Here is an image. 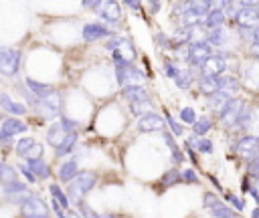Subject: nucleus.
I'll return each instance as SVG.
<instances>
[{"label":"nucleus","mask_w":259,"mask_h":218,"mask_svg":"<svg viewBox=\"0 0 259 218\" xmlns=\"http://www.w3.org/2000/svg\"><path fill=\"white\" fill-rule=\"evenodd\" d=\"M121 97L130 103V111L136 117H142L152 107V95L142 85H125V87H121Z\"/></svg>","instance_id":"nucleus-1"},{"label":"nucleus","mask_w":259,"mask_h":218,"mask_svg":"<svg viewBox=\"0 0 259 218\" xmlns=\"http://www.w3.org/2000/svg\"><path fill=\"white\" fill-rule=\"evenodd\" d=\"M259 2L255 0H241L237 2V12L233 16L237 28L245 30H255L259 26Z\"/></svg>","instance_id":"nucleus-2"},{"label":"nucleus","mask_w":259,"mask_h":218,"mask_svg":"<svg viewBox=\"0 0 259 218\" xmlns=\"http://www.w3.org/2000/svg\"><path fill=\"white\" fill-rule=\"evenodd\" d=\"M95 182H97V174H93V172H81V174L69 184V188H67L69 200L75 202V204L83 202V198L93 190Z\"/></svg>","instance_id":"nucleus-3"},{"label":"nucleus","mask_w":259,"mask_h":218,"mask_svg":"<svg viewBox=\"0 0 259 218\" xmlns=\"http://www.w3.org/2000/svg\"><path fill=\"white\" fill-rule=\"evenodd\" d=\"M214 54V50H212V46L206 42V38L204 40H192V42H188V46H186V63H188V67L190 69H200L210 57Z\"/></svg>","instance_id":"nucleus-4"},{"label":"nucleus","mask_w":259,"mask_h":218,"mask_svg":"<svg viewBox=\"0 0 259 218\" xmlns=\"http://www.w3.org/2000/svg\"><path fill=\"white\" fill-rule=\"evenodd\" d=\"M113 73H115V81L119 87L140 85V81L146 79V73L140 67H136L134 63H117V65H113Z\"/></svg>","instance_id":"nucleus-5"},{"label":"nucleus","mask_w":259,"mask_h":218,"mask_svg":"<svg viewBox=\"0 0 259 218\" xmlns=\"http://www.w3.org/2000/svg\"><path fill=\"white\" fill-rule=\"evenodd\" d=\"M233 151L239 155V157H243V159H251V157H255L257 155V151H259V135H249V133H243L237 141H235V145H233Z\"/></svg>","instance_id":"nucleus-6"},{"label":"nucleus","mask_w":259,"mask_h":218,"mask_svg":"<svg viewBox=\"0 0 259 218\" xmlns=\"http://www.w3.org/2000/svg\"><path fill=\"white\" fill-rule=\"evenodd\" d=\"M243 107H245V103H243L241 97L229 99V103H227V105L223 107V111L219 113V121L223 123V127H235V125H237V119H239V115H241V111H243Z\"/></svg>","instance_id":"nucleus-7"},{"label":"nucleus","mask_w":259,"mask_h":218,"mask_svg":"<svg viewBox=\"0 0 259 218\" xmlns=\"http://www.w3.org/2000/svg\"><path fill=\"white\" fill-rule=\"evenodd\" d=\"M227 71V57L223 52H214L202 67H200V77H208V79H219L221 75H225Z\"/></svg>","instance_id":"nucleus-8"},{"label":"nucleus","mask_w":259,"mask_h":218,"mask_svg":"<svg viewBox=\"0 0 259 218\" xmlns=\"http://www.w3.org/2000/svg\"><path fill=\"white\" fill-rule=\"evenodd\" d=\"M164 127H166V121L162 119V115H158L154 111H148L142 117H138V131H142V133L164 131Z\"/></svg>","instance_id":"nucleus-9"},{"label":"nucleus","mask_w":259,"mask_h":218,"mask_svg":"<svg viewBox=\"0 0 259 218\" xmlns=\"http://www.w3.org/2000/svg\"><path fill=\"white\" fill-rule=\"evenodd\" d=\"M111 34H113L111 28L101 24V22H89L81 30V36H83L85 42H95V40H101V38H109Z\"/></svg>","instance_id":"nucleus-10"},{"label":"nucleus","mask_w":259,"mask_h":218,"mask_svg":"<svg viewBox=\"0 0 259 218\" xmlns=\"http://www.w3.org/2000/svg\"><path fill=\"white\" fill-rule=\"evenodd\" d=\"M22 216L24 218H51L49 208L36 196H28V200L22 204Z\"/></svg>","instance_id":"nucleus-11"},{"label":"nucleus","mask_w":259,"mask_h":218,"mask_svg":"<svg viewBox=\"0 0 259 218\" xmlns=\"http://www.w3.org/2000/svg\"><path fill=\"white\" fill-rule=\"evenodd\" d=\"M97 14L107 24H115L121 18V4L119 2H113V0H105V2H101V8L97 10Z\"/></svg>","instance_id":"nucleus-12"},{"label":"nucleus","mask_w":259,"mask_h":218,"mask_svg":"<svg viewBox=\"0 0 259 218\" xmlns=\"http://www.w3.org/2000/svg\"><path fill=\"white\" fill-rule=\"evenodd\" d=\"M225 22H227L225 12L221 10V6H214L212 10L206 12V16H204V20H202V28L208 32V30H214V28H223Z\"/></svg>","instance_id":"nucleus-13"},{"label":"nucleus","mask_w":259,"mask_h":218,"mask_svg":"<svg viewBox=\"0 0 259 218\" xmlns=\"http://www.w3.org/2000/svg\"><path fill=\"white\" fill-rule=\"evenodd\" d=\"M206 42L214 48H225V46H229V42H231V32L227 30V26H223V28H214V30H208L206 32Z\"/></svg>","instance_id":"nucleus-14"},{"label":"nucleus","mask_w":259,"mask_h":218,"mask_svg":"<svg viewBox=\"0 0 259 218\" xmlns=\"http://www.w3.org/2000/svg\"><path fill=\"white\" fill-rule=\"evenodd\" d=\"M162 139H164V143H166L168 149H170V159H172V164H174V166H180V164L184 161V151L178 147L174 135H172L170 131L164 129V131H162Z\"/></svg>","instance_id":"nucleus-15"},{"label":"nucleus","mask_w":259,"mask_h":218,"mask_svg":"<svg viewBox=\"0 0 259 218\" xmlns=\"http://www.w3.org/2000/svg\"><path fill=\"white\" fill-rule=\"evenodd\" d=\"M217 89H219L221 93L233 97V95L241 89V83H239V79L233 77V75H221V77L217 79Z\"/></svg>","instance_id":"nucleus-16"},{"label":"nucleus","mask_w":259,"mask_h":218,"mask_svg":"<svg viewBox=\"0 0 259 218\" xmlns=\"http://www.w3.org/2000/svg\"><path fill=\"white\" fill-rule=\"evenodd\" d=\"M79 174H81V172H79V164H77V159H67L65 164L59 166V172H57L59 180H61V182H67V184H71Z\"/></svg>","instance_id":"nucleus-17"},{"label":"nucleus","mask_w":259,"mask_h":218,"mask_svg":"<svg viewBox=\"0 0 259 218\" xmlns=\"http://www.w3.org/2000/svg\"><path fill=\"white\" fill-rule=\"evenodd\" d=\"M178 184H182V174H180L176 168H172V170H166V172L160 176V180H158V186H160L162 190L174 188V186H178Z\"/></svg>","instance_id":"nucleus-18"},{"label":"nucleus","mask_w":259,"mask_h":218,"mask_svg":"<svg viewBox=\"0 0 259 218\" xmlns=\"http://www.w3.org/2000/svg\"><path fill=\"white\" fill-rule=\"evenodd\" d=\"M67 135H69V133L63 129V125H61V123H53V125L49 127L47 139H49V143H51V145L57 149V147H59V145L65 141V137H67Z\"/></svg>","instance_id":"nucleus-19"},{"label":"nucleus","mask_w":259,"mask_h":218,"mask_svg":"<svg viewBox=\"0 0 259 218\" xmlns=\"http://www.w3.org/2000/svg\"><path fill=\"white\" fill-rule=\"evenodd\" d=\"M26 166L30 168V172L34 174V178H36V180H47V178L51 176L49 166L45 164V159H42V157H36V159H26Z\"/></svg>","instance_id":"nucleus-20"},{"label":"nucleus","mask_w":259,"mask_h":218,"mask_svg":"<svg viewBox=\"0 0 259 218\" xmlns=\"http://www.w3.org/2000/svg\"><path fill=\"white\" fill-rule=\"evenodd\" d=\"M186 143L198 153H212V149H214V145H212V141L208 137H194L192 135L190 139H186Z\"/></svg>","instance_id":"nucleus-21"},{"label":"nucleus","mask_w":259,"mask_h":218,"mask_svg":"<svg viewBox=\"0 0 259 218\" xmlns=\"http://www.w3.org/2000/svg\"><path fill=\"white\" fill-rule=\"evenodd\" d=\"M192 81H194V71H192L190 67H186V69H180V75L174 79V85H176L178 89L186 91V89L192 87Z\"/></svg>","instance_id":"nucleus-22"},{"label":"nucleus","mask_w":259,"mask_h":218,"mask_svg":"<svg viewBox=\"0 0 259 218\" xmlns=\"http://www.w3.org/2000/svg\"><path fill=\"white\" fill-rule=\"evenodd\" d=\"M229 99H233V97H229V95H225V93H221V91H217L214 95H210L208 97V109L212 111V113H221L223 111V107L229 103Z\"/></svg>","instance_id":"nucleus-23"},{"label":"nucleus","mask_w":259,"mask_h":218,"mask_svg":"<svg viewBox=\"0 0 259 218\" xmlns=\"http://www.w3.org/2000/svg\"><path fill=\"white\" fill-rule=\"evenodd\" d=\"M196 83H198V91L204 95V97H210L214 95L219 89H217V79H208V77H196Z\"/></svg>","instance_id":"nucleus-24"},{"label":"nucleus","mask_w":259,"mask_h":218,"mask_svg":"<svg viewBox=\"0 0 259 218\" xmlns=\"http://www.w3.org/2000/svg\"><path fill=\"white\" fill-rule=\"evenodd\" d=\"M210 127H212V119L210 117H198L196 121H194V125H192V135L194 137H204L208 131H210Z\"/></svg>","instance_id":"nucleus-25"},{"label":"nucleus","mask_w":259,"mask_h":218,"mask_svg":"<svg viewBox=\"0 0 259 218\" xmlns=\"http://www.w3.org/2000/svg\"><path fill=\"white\" fill-rule=\"evenodd\" d=\"M49 192H51L53 200H57V202H59V206H61V208L69 210V206H71V200H69L67 192H65V190H61V186H57V184H51V186H49Z\"/></svg>","instance_id":"nucleus-26"},{"label":"nucleus","mask_w":259,"mask_h":218,"mask_svg":"<svg viewBox=\"0 0 259 218\" xmlns=\"http://www.w3.org/2000/svg\"><path fill=\"white\" fill-rule=\"evenodd\" d=\"M0 105H2V109L10 111V113H14V115H22V113L26 111V107H24L22 103H14L6 93H0Z\"/></svg>","instance_id":"nucleus-27"},{"label":"nucleus","mask_w":259,"mask_h":218,"mask_svg":"<svg viewBox=\"0 0 259 218\" xmlns=\"http://www.w3.org/2000/svg\"><path fill=\"white\" fill-rule=\"evenodd\" d=\"M20 131H26V123H22V121H18V119H6V121L2 123V133H4L6 137H10V135H14V133H20Z\"/></svg>","instance_id":"nucleus-28"},{"label":"nucleus","mask_w":259,"mask_h":218,"mask_svg":"<svg viewBox=\"0 0 259 218\" xmlns=\"http://www.w3.org/2000/svg\"><path fill=\"white\" fill-rule=\"evenodd\" d=\"M164 121H166V125H168V131L174 135V137H182V133H184V125L182 123H178V119L172 115V113H164Z\"/></svg>","instance_id":"nucleus-29"},{"label":"nucleus","mask_w":259,"mask_h":218,"mask_svg":"<svg viewBox=\"0 0 259 218\" xmlns=\"http://www.w3.org/2000/svg\"><path fill=\"white\" fill-rule=\"evenodd\" d=\"M77 145V133H69L67 137H65V141L55 149V153H57V157H63V155H67V153H71L73 151V147Z\"/></svg>","instance_id":"nucleus-30"},{"label":"nucleus","mask_w":259,"mask_h":218,"mask_svg":"<svg viewBox=\"0 0 259 218\" xmlns=\"http://www.w3.org/2000/svg\"><path fill=\"white\" fill-rule=\"evenodd\" d=\"M225 202L214 194V192H204L202 194V208L204 210H208V212H212V210H217L219 206H223Z\"/></svg>","instance_id":"nucleus-31"},{"label":"nucleus","mask_w":259,"mask_h":218,"mask_svg":"<svg viewBox=\"0 0 259 218\" xmlns=\"http://www.w3.org/2000/svg\"><path fill=\"white\" fill-rule=\"evenodd\" d=\"M162 69H164V75H166L168 79H172V81L180 75V67H178V63L172 61V59H168V57L162 61Z\"/></svg>","instance_id":"nucleus-32"},{"label":"nucleus","mask_w":259,"mask_h":218,"mask_svg":"<svg viewBox=\"0 0 259 218\" xmlns=\"http://www.w3.org/2000/svg\"><path fill=\"white\" fill-rule=\"evenodd\" d=\"M225 202H227V206H231V208H233V210H237L239 214L245 210V198H239L237 194L227 192V194H225Z\"/></svg>","instance_id":"nucleus-33"},{"label":"nucleus","mask_w":259,"mask_h":218,"mask_svg":"<svg viewBox=\"0 0 259 218\" xmlns=\"http://www.w3.org/2000/svg\"><path fill=\"white\" fill-rule=\"evenodd\" d=\"M210 218H239V212H237V210H233L231 206L223 204V206H219L217 210H212V212H210Z\"/></svg>","instance_id":"nucleus-34"},{"label":"nucleus","mask_w":259,"mask_h":218,"mask_svg":"<svg viewBox=\"0 0 259 218\" xmlns=\"http://www.w3.org/2000/svg\"><path fill=\"white\" fill-rule=\"evenodd\" d=\"M178 119H180L182 123H186V125H194V121H196L198 117H196L194 107H182L180 113H178Z\"/></svg>","instance_id":"nucleus-35"},{"label":"nucleus","mask_w":259,"mask_h":218,"mask_svg":"<svg viewBox=\"0 0 259 218\" xmlns=\"http://www.w3.org/2000/svg\"><path fill=\"white\" fill-rule=\"evenodd\" d=\"M247 178L259 182V155H255L247 161Z\"/></svg>","instance_id":"nucleus-36"},{"label":"nucleus","mask_w":259,"mask_h":218,"mask_svg":"<svg viewBox=\"0 0 259 218\" xmlns=\"http://www.w3.org/2000/svg\"><path fill=\"white\" fill-rule=\"evenodd\" d=\"M154 40H156V46H158V50H170V44H172V36H168L166 32H156V34H154Z\"/></svg>","instance_id":"nucleus-37"},{"label":"nucleus","mask_w":259,"mask_h":218,"mask_svg":"<svg viewBox=\"0 0 259 218\" xmlns=\"http://www.w3.org/2000/svg\"><path fill=\"white\" fill-rule=\"evenodd\" d=\"M180 174H182V184H198V182H200V180H198V174H196L192 168H186V170H182Z\"/></svg>","instance_id":"nucleus-38"},{"label":"nucleus","mask_w":259,"mask_h":218,"mask_svg":"<svg viewBox=\"0 0 259 218\" xmlns=\"http://www.w3.org/2000/svg\"><path fill=\"white\" fill-rule=\"evenodd\" d=\"M219 6H221V10L225 12V16L229 18H233L235 16V12H237V2H233V0H225V2H219Z\"/></svg>","instance_id":"nucleus-39"},{"label":"nucleus","mask_w":259,"mask_h":218,"mask_svg":"<svg viewBox=\"0 0 259 218\" xmlns=\"http://www.w3.org/2000/svg\"><path fill=\"white\" fill-rule=\"evenodd\" d=\"M34 143H36V141H34L32 137H24V139H20V141L16 143V151H18L20 155H26V151H28Z\"/></svg>","instance_id":"nucleus-40"},{"label":"nucleus","mask_w":259,"mask_h":218,"mask_svg":"<svg viewBox=\"0 0 259 218\" xmlns=\"http://www.w3.org/2000/svg\"><path fill=\"white\" fill-rule=\"evenodd\" d=\"M77 206H79V214H81V218H97V216H99V214H97L89 204H85V202H79Z\"/></svg>","instance_id":"nucleus-41"},{"label":"nucleus","mask_w":259,"mask_h":218,"mask_svg":"<svg viewBox=\"0 0 259 218\" xmlns=\"http://www.w3.org/2000/svg\"><path fill=\"white\" fill-rule=\"evenodd\" d=\"M123 4H125L127 8H132L134 12H142V14H144V10H142V8H144V4H142V2H138V0H125Z\"/></svg>","instance_id":"nucleus-42"},{"label":"nucleus","mask_w":259,"mask_h":218,"mask_svg":"<svg viewBox=\"0 0 259 218\" xmlns=\"http://www.w3.org/2000/svg\"><path fill=\"white\" fill-rule=\"evenodd\" d=\"M186 8H188V2H174V4H172V10H174V14H178V16H182Z\"/></svg>","instance_id":"nucleus-43"},{"label":"nucleus","mask_w":259,"mask_h":218,"mask_svg":"<svg viewBox=\"0 0 259 218\" xmlns=\"http://www.w3.org/2000/svg\"><path fill=\"white\" fill-rule=\"evenodd\" d=\"M184 149H186V155H188V159H190V161H192V164L196 166V164H198V157H196V151H194V149H192V147H190L188 143H184Z\"/></svg>","instance_id":"nucleus-44"},{"label":"nucleus","mask_w":259,"mask_h":218,"mask_svg":"<svg viewBox=\"0 0 259 218\" xmlns=\"http://www.w3.org/2000/svg\"><path fill=\"white\" fill-rule=\"evenodd\" d=\"M18 170L22 172V176H24V178H26L28 182H36V178H34V174L30 172V168H28V166H20Z\"/></svg>","instance_id":"nucleus-45"},{"label":"nucleus","mask_w":259,"mask_h":218,"mask_svg":"<svg viewBox=\"0 0 259 218\" xmlns=\"http://www.w3.org/2000/svg\"><path fill=\"white\" fill-rule=\"evenodd\" d=\"M81 6L83 8H93L95 12L101 8V0H97V2H91V0H85V2H81Z\"/></svg>","instance_id":"nucleus-46"},{"label":"nucleus","mask_w":259,"mask_h":218,"mask_svg":"<svg viewBox=\"0 0 259 218\" xmlns=\"http://www.w3.org/2000/svg\"><path fill=\"white\" fill-rule=\"evenodd\" d=\"M148 8H150V14H158L160 8H162V4L156 2V0H152V2H148Z\"/></svg>","instance_id":"nucleus-47"},{"label":"nucleus","mask_w":259,"mask_h":218,"mask_svg":"<svg viewBox=\"0 0 259 218\" xmlns=\"http://www.w3.org/2000/svg\"><path fill=\"white\" fill-rule=\"evenodd\" d=\"M249 190H251V180L245 176V178H243V182H241V192H243V194H247Z\"/></svg>","instance_id":"nucleus-48"},{"label":"nucleus","mask_w":259,"mask_h":218,"mask_svg":"<svg viewBox=\"0 0 259 218\" xmlns=\"http://www.w3.org/2000/svg\"><path fill=\"white\" fill-rule=\"evenodd\" d=\"M249 50H251V57L259 61V42H253V44L249 46Z\"/></svg>","instance_id":"nucleus-49"},{"label":"nucleus","mask_w":259,"mask_h":218,"mask_svg":"<svg viewBox=\"0 0 259 218\" xmlns=\"http://www.w3.org/2000/svg\"><path fill=\"white\" fill-rule=\"evenodd\" d=\"M249 194H251V196H253V200L259 204V190H257V186H253V184H251V190H249Z\"/></svg>","instance_id":"nucleus-50"},{"label":"nucleus","mask_w":259,"mask_h":218,"mask_svg":"<svg viewBox=\"0 0 259 218\" xmlns=\"http://www.w3.org/2000/svg\"><path fill=\"white\" fill-rule=\"evenodd\" d=\"M253 42H259V26L253 30Z\"/></svg>","instance_id":"nucleus-51"},{"label":"nucleus","mask_w":259,"mask_h":218,"mask_svg":"<svg viewBox=\"0 0 259 218\" xmlns=\"http://www.w3.org/2000/svg\"><path fill=\"white\" fill-rule=\"evenodd\" d=\"M251 218H259V206L251 210Z\"/></svg>","instance_id":"nucleus-52"},{"label":"nucleus","mask_w":259,"mask_h":218,"mask_svg":"<svg viewBox=\"0 0 259 218\" xmlns=\"http://www.w3.org/2000/svg\"><path fill=\"white\" fill-rule=\"evenodd\" d=\"M97 218H115V216H113V214H99Z\"/></svg>","instance_id":"nucleus-53"},{"label":"nucleus","mask_w":259,"mask_h":218,"mask_svg":"<svg viewBox=\"0 0 259 218\" xmlns=\"http://www.w3.org/2000/svg\"><path fill=\"white\" fill-rule=\"evenodd\" d=\"M257 155H259V151H257Z\"/></svg>","instance_id":"nucleus-54"},{"label":"nucleus","mask_w":259,"mask_h":218,"mask_svg":"<svg viewBox=\"0 0 259 218\" xmlns=\"http://www.w3.org/2000/svg\"><path fill=\"white\" fill-rule=\"evenodd\" d=\"M257 12H259V10H257Z\"/></svg>","instance_id":"nucleus-55"}]
</instances>
